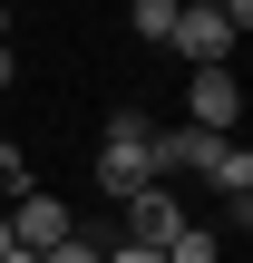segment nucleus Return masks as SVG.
<instances>
[{"mask_svg": "<svg viewBox=\"0 0 253 263\" xmlns=\"http://www.w3.org/2000/svg\"><path fill=\"white\" fill-rule=\"evenodd\" d=\"M127 20H137V39H166V29H176V0H137Z\"/></svg>", "mask_w": 253, "mask_h": 263, "instance_id": "obj_7", "label": "nucleus"}, {"mask_svg": "<svg viewBox=\"0 0 253 263\" xmlns=\"http://www.w3.org/2000/svg\"><path fill=\"white\" fill-rule=\"evenodd\" d=\"M10 195H29V156H20V146H0V205H10Z\"/></svg>", "mask_w": 253, "mask_h": 263, "instance_id": "obj_9", "label": "nucleus"}, {"mask_svg": "<svg viewBox=\"0 0 253 263\" xmlns=\"http://www.w3.org/2000/svg\"><path fill=\"white\" fill-rule=\"evenodd\" d=\"M0 224H10V244H20V254L68 244V205H59V195H10V205H0Z\"/></svg>", "mask_w": 253, "mask_h": 263, "instance_id": "obj_3", "label": "nucleus"}, {"mask_svg": "<svg viewBox=\"0 0 253 263\" xmlns=\"http://www.w3.org/2000/svg\"><path fill=\"white\" fill-rule=\"evenodd\" d=\"M98 185L127 205V195H146L156 185V146H98Z\"/></svg>", "mask_w": 253, "mask_h": 263, "instance_id": "obj_5", "label": "nucleus"}, {"mask_svg": "<svg viewBox=\"0 0 253 263\" xmlns=\"http://www.w3.org/2000/svg\"><path fill=\"white\" fill-rule=\"evenodd\" d=\"M166 263H215V234H205V224H185V234L166 244Z\"/></svg>", "mask_w": 253, "mask_h": 263, "instance_id": "obj_8", "label": "nucleus"}, {"mask_svg": "<svg viewBox=\"0 0 253 263\" xmlns=\"http://www.w3.org/2000/svg\"><path fill=\"white\" fill-rule=\"evenodd\" d=\"M234 117H244V78H234V68H195V88H185V127L234 137Z\"/></svg>", "mask_w": 253, "mask_h": 263, "instance_id": "obj_1", "label": "nucleus"}, {"mask_svg": "<svg viewBox=\"0 0 253 263\" xmlns=\"http://www.w3.org/2000/svg\"><path fill=\"white\" fill-rule=\"evenodd\" d=\"M98 263H166V254H146V244H117V254H98Z\"/></svg>", "mask_w": 253, "mask_h": 263, "instance_id": "obj_11", "label": "nucleus"}, {"mask_svg": "<svg viewBox=\"0 0 253 263\" xmlns=\"http://www.w3.org/2000/svg\"><path fill=\"white\" fill-rule=\"evenodd\" d=\"M39 263H98V244H78V234H68V244H49Z\"/></svg>", "mask_w": 253, "mask_h": 263, "instance_id": "obj_10", "label": "nucleus"}, {"mask_svg": "<svg viewBox=\"0 0 253 263\" xmlns=\"http://www.w3.org/2000/svg\"><path fill=\"white\" fill-rule=\"evenodd\" d=\"M117 215H127V244H146V254H166V244L185 234V205H176L166 185H146V195H127Z\"/></svg>", "mask_w": 253, "mask_h": 263, "instance_id": "obj_4", "label": "nucleus"}, {"mask_svg": "<svg viewBox=\"0 0 253 263\" xmlns=\"http://www.w3.org/2000/svg\"><path fill=\"white\" fill-rule=\"evenodd\" d=\"M0 88H10V39H0Z\"/></svg>", "mask_w": 253, "mask_h": 263, "instance_id": "obj_12", "label": "nucleus"}, {"mask_svg": "<svg viewBox=\"0 0 253 263\" xmlns=\"http://www.w3.org/2000/svg\"><path fill=\"white\" fill-rule=\"evenodd\" d=\"M0 244H10V224H0Z\"/></svg>", "mask_w": 253, "mask_h": 263, "instance_id": "obj_13", "label": "nucleus"}, {"mask_svg": "<svg viewBox=\"0 0 253 263\" xmlns=\"http://www.w3.org/2000/svg\"><path fill=\"white\" fill-rule=\"evenodd\" d=\"M205 176H215V195H224V205H234V224H244V205H253V156H244V146H234V137H224V146H215V166H205Z\"/></svg>", "mask_w": 253, "mask_h": 263, "instance_id": "obj_6", "label": "nucleus"}, {"mask_svg": "<svg viewBox=\"0 0 253 263\" xmlns=\"http://www.w3.org/2000/svg\"><path fill=\"white\" fill-rule=\"evenodd\" d=\"M195 68H224V49H234V29H224V10L215 0H176V29H166Z\"/></svg>", "mask_w": 253, "mask_h": 263, "instance_id": "obj_2", "label": "nucleus"}]
</instances>
